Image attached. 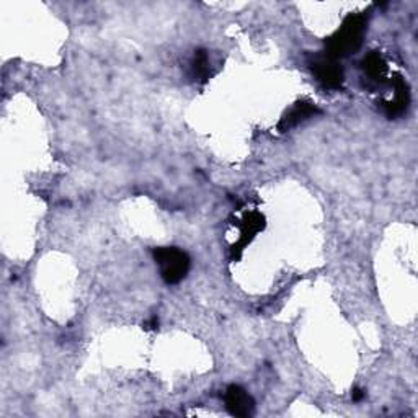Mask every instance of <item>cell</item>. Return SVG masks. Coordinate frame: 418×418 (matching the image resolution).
<instances>
[{"label": "cell", "instance_id": "obj_4", "mask_svg": "<svg viewBox=\"0 0 418 418\" xmlns=\"http://www.w3.org/2000/svg\"><path fill=\"white\" fill-rule=\"evenodd\" d=\"M224 402H226L229 414L234 417H250L255 410V402L252 395L237 384L229 385L224 394Z\"/></svg>", "mask_w": 418, "mask_h": 418}, {"label": "cell", "instance_id": "obj_6", "mask_svg": "<svg viewBox=\"0 0 418 418\" xmlns=\"http://www.w3.org/2000/svg\"><path fill=\"white\" fill-rule=\"evenodd\" d=\"M363 71L371 82L384 84L388 80V64L378 51H373L363 61Z\"/></svg>", "mask_w": 418, "mask_h": 418}, {"label": "cell", "instance_id": "obj_7", "mask_svg": "<svg viewBox=\"0 0 418 418\" xmlns=\"http://www.w3.org/2000/svg\"><path fill=\"white\" fill-rule=\"evenodd\" d=\"M265 227V219L261 214L252 211L249 213L247 216L244 218L242 221V227H240V232H242V235H240V240H239V245L237 247H245L252 239L255 237L256 234L260 232L261 229Z\"/></svg>", "mask_w": 418, "mask_h": 418}, {"label": "cell", "instance_id": "obj_10", "mask_svg": "<svg viewBox=\"0 0 418 418\" xmlns=\"http://www.w3.org/2000/svg\"><path fill=\"white\" fill-rule=\"evenodd\" d=\"M146 325H147V329H157V327H159V319L157 317H152L151 322L146 324Z\"/></svg>", "mask_w": 418, "mask_h": 418}, {"label": "cell", "instance_id": "obj_3", "mask_svg": "<svg viewBox=\"0 0 418 418\" xmlns=\"http://www.w3.org/2000/svg\"><path fill=\"white\" fill-rule=\"evenodd\" d=\"M310 69H312L314 76L317 77L319 82L325 89H340L343 85V80H345V74H343V69L339 61L327 55L314 56L312 61H310Z\"/></svg>", "mask_w": 418, "mask_h": 418}, {"label": "cell", "instance_id": "obj_9", "mask_svg": "<svg viewBox=\"0 0 418 418\" xmlns=\"http://www.w3.org/2000/svg\"><path fill=\"white\" fill-rule=\"evenodd\" d=\"M351 397H353V400H355V402H360V400L364 397V390H361V389H355V390H353Z\"/></svg>", "mask_w": 418, "mask_h": 418}, {"label": "cell", "instance_id": "obj_2", "mask_svg": "<svg viewBox=\"0 0 418 418\" xmlns=\"http://www.w3.org/2000/svg\"><path fill=\"white\" fill-rule=\"evenodd\" d=\"M154 259L160 268V276L167 285H176L188 275L190 256L179 247L154 249Z\"/></svg>", "mask_w": 418, "mask_h": 418}, {"label": "cell", "instance_id": "obj_5", "mask_svg": "<svg viewBox=\"0 0 418 418\" xmlns=\"http://www.w3.org/2000/svg\"><path fill=\"white\" fill-rule=\"evenodd\" d=\"M317 113H319V110L315 105L309 103V101H299V103L294 105L293 108L289 110L285 116H283V120L278 128H280L281 132H285L288 130H291V128H294V126L301 125L303 121L309 120L310 116H314Z\"/></svg>", "mask_w": 418, "mask_h": 418}, {"label": "cell", "instance_id": "obj_1", "mask_svg": "<svg viewBox=\"0 0 418 418\" xmlns=\"http://www.w3.org/2000/svg\"><path fill=\"white\" fill-rule=\"evenodd\" d=\"M368 30V17L364 13L348 15L343 23L329 40L325 41V55L339 61L340 57L356 52L363 45Z\"/></svg>", "mask_w": 418, "mask_h": 418}, {"label": "cell", "instance_id": "obj_8", "mask_svg": "<svg viewBox=\"0 0 418 418\" xmlns=\"http://www.w3.org/2000/svg\"><path fill=\"white\" fill-rule=\"evenodd\" d=\"M191 71H193V76H195L198 80H203V82L209 77V57L206 51L198 50L195 52V57H193V62H191Z\"/></svg>", "mask_w": 418, "mask_h": 418}]
</instances>
